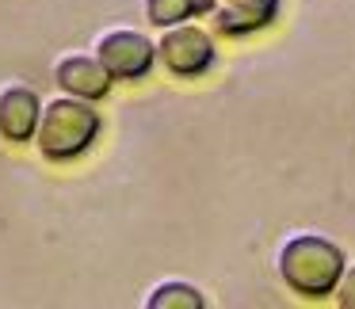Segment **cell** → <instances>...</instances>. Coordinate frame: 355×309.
<instances>
[{
  "label": "cell",
  "instance_id": "1",
  "mask_svg": "<svg viewBox=\"0 0 355 309\" xmlns=\"http://www.w3.org/2000/svg\"><path fill=\"white\" fill-rule=\"evenodd\" d=\"M344 248L324 233H291L275 252V271L283 286L298 298H329L344 275Z\"/></svg>",
  "mask_w": 355,
  "mask_h": 309
},
{
  "label": "cell",
  "instance_id": "2",
  "mask_svg": "<svg viewBox=\"0 0 355 309\" xmlns=\"http://www.w3.org/2000/svg\"><path fill=\"white\" fill-rule=\"evenodd\" d=\"M100 134V111L92 100L58 92L54 100L42 103V118L35 130V149L46 161H73L80 157Z\"/></svg>",
  "mask_w": 355,
  "mask_h": 309
},
{
  "label": "cell",
  "instance_id": "3",
  "mask_svg": "<svg viewBox=\"0 0 355 309\" xmlns=\"http://www.w3.org/2000/svg\"><path fill=\"white\" fill-rule=\"evenodd\" d=\"M214 58H218L214 35L207 27L191 24V19L161 27V35H157V62L172 77H202L214 65Z\"/></svg>",
  "mask_w": 355,
  "mask_h": 309
},
{
  "label": "cell",
  "instance_id": "4",
  "mask_svg": "<svg viewBox=\"0 0 355 309\" xmlns=\"http://www.w3.org/2000/svg\"><path fill=\"white\" fill-rule=\"evenodd\" d=\"M92 54L115 80H141L157 65V42L138 27H107L96 35Z\"/></svg>",
  "mask_w": 355,
  "mask_h": 309
},
{
  "label": "cell",
  "instance_id": "5",
  "mask_svg": "<svg viewBox=\"0 0 355 309\" xmlns=\"http://www.w3.org/2000/svg\"><path fill=\"white\" fill-rule=\"evenodd\" d=\"M50 77H54L58 92H69V96H80V100H103L115 85L103 62L96 54H62L54 65H50Z\"/></svg>",
  "mask_w": 355,
  "mask_h": 309
},
{
  "label": "cell",
  "instance_id": "6",
  "mask_svg": "<svg viewBox=\"0 0 355 309\" xmlns=\"http://www.w3.org/2000/svg\"><path fill=\"white\" fill-rule=\"evenodd\" d=\"M42 118V100L31 85L24 80H8L0 88V138L4 141H35V130H39Z\"/></svg>",
  "mask_w": 355,
  "mask_h": 309
},
{
  "label": "cell",
  "instance_id": "7",
  "mask_svg": "<svg viewBox=\"0 0 355 309\" xmlns=\"http://www.w3.org/2000/svg\"><path fill=\"white\" fill-rule=\"evenodd\" d=\"M279 4L283 0H214L210 19H214V31L241 39V35L263 31L279 16Z\"/></svg>",
  "mask_w": 355,
  "mask_h": 309
},
{
  "label": "cell",
  "instance_id": "8",
  "mask_svg": "<svg viewBox=\"0 0 355 309\" xmlns=\"http://www.w3.org/2000/svg\"><path fill=\"white\" fill-rule=\"evenodd\" d=\"M146 309H207V298L195 283H184V279H161L146 290L141 298Z\"/></svg>",
  "mask_w": 355,
  "mask_h": 309
},
{
  "label": "cell",
  "instance_id": "9",
  "mask_svg": "<svg viewBox=\"0 0 355 309\" xmlns=\"http://www.w3.org/2000/svg\"><path fill=\"white\" fill-rule=\"evenodd\" d=\"M141 16L161 31V27L195 19L199 16V0H141Z\"/></svg>",
  "mask_w": 355,
  "mask_h": 309
},
{
  "label": "cell",
  "instance_id": "10",
  "mask_svg": "<svg viewBox=\"0 0 355 309\" xmlns=\"http://www.w3.org/2000/svg\"><path fill=\"white\" fill-rule=\"evenodd\" d=\"M332 298H336L340 309H355V263H347V267H344V275H340Z\"/></svg>",
  "mask_w": 355,
  "mask_h": 309
},
{
  "label": "cell",
  "instance_id": "11",
  "mask_svg": "<svg viewBox=\"0 0 355 309\" xmlns=\"http://www.w3.org/2000/svg\"><path fill=\"white\" fill-rule=\"evenodd\" d=\"M210 8H214V0H199V16H210Z\"/></svg>",
  "mask_w": 355,
  "mask_h": 309
}]
</instances>
